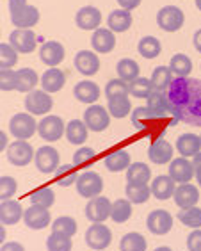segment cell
<instances>
[{
	"label": "cell",
	"mask_w": 201,
	"mask_h": 251,
	"mask_svg": "<svg viewBox=\"0 0 201 251\" xmlns=\"http://www.w3.org/2000/svg\"><path fill=\"white\" fill-rule=\"evenodd\" d=\"M175 120L185 121L189 125L201 126V80L191 78L189 97L176 112H173Z\"/></svg>",
	"instance_id": "cell-1"
},
{
	"label": "cell",
	"mask_w": 201,
	"mask_h": 251,
	"mask_svg": "<svg viewBox=\"0 0 201 251\" xmlns=\"http://www.w3.org/2000/svg\"><path fill=\"white\" fill-rule=\"evenodd\" d=\"M9 132L18 141H27L38 132V123H36L34 116L29 114V112H18V114L11 118Z\"/></svg>",
	"instance_id": "cell-2"
},
{
	"label": "cell",
	"mask_w": 201,
	"mask_h": 251,
	"mask_svg": "<svg viewBox=\"0 0 201 251\" xmlns=\"http://www.w3.org/2000/svg\"><path fill=\"white\" fill-rule=\"evenodd\" d=\"M185 16L183 11L176 5H164L162 9L157 13V24L158 27L166 32H176L183 27Z\"/></svg>",
	"instance_id": "cell-3"
},
{
	"label": "cell",
	"mask_w": 201,
	"mask_h": 251,
	"mask_svg": "<svg viewBox=\"0 0 201 251\" xmlns=\"http://www.w3.org/2000/svg\"><path fill=\"white\" fill-rule=\"evenodd\" d=\"M77 193L82 198H96L100 196L103 191V178L96 171H86V173L78 175L77 178Z\"/></svg>",
	"instance_id": "cell-4"
},
{
	"label": "cell",
	"mask_w": 201,
	"mask_h": 251,
	"mask_svg": "<svg viewBox=\"0 0 201 251\" xmlns=\"http://www.w3.org/2000/svg\"><path fill=\"white\" fill-rule=\"evenodd\" d=\"M52 105L53 100L50 93L43 91V89H34V91L27 93V97H25V109L32 116H43L52 111Z\"/></svg>",
	"instance_id": "cell-5"
},
{
	"label": "cell",
	"mask_w": 201,
	"mask_h": 251,
	"mask_svg": "<svg viewBox=\"0 0 201 251\" xmlns=\"http://www.w3.org/2000/svg\"><path fill=\"white\" fill-rule=\"evenodd\" d=\"M64 132H66V125H64L61 116L48 114L38 123V134L41 135V139L48 141V143L59 141L64 135Z\"/></svg>",
	"instance_id": "cell-6"
},
{
	"label": "cell",
	"mask_w": 201,
	"mask_h": 251,
	"mask_svg": "<svg viewBox=\"0 0 201 251\" xmlns=\"http://www.w3.org/2000/svg\"><path fill=\"white\" fill-rule=\"evenodd\" d=\"M112 232L103 223H93L86 232V244L95 251H103L110 246Z\"/></svg>",
	"instance_id": "cell-7"
},
{
	"label": "cell",
	"mask_w": 201,
	"mask_h": 251,
	"mask_svg": "<svg viewBox=\"0 0 201 251\" xmlns=\"http://www.w3.org/2000/svg\"><path fill=\"white\" fill-rule=\"evenodd\" d=\"M34 164L39 173H55L59 168V151L53 146H41L34 155Z\"/></svg>",
	"instance_id": "cell-8"
},
{
	"label": "cell",
	"mask_w": 201,
	"mask_h": 251,
	"mask_svg": "<svg viewBox=\"0 0 201 251\" xmlns=\"http://www.w3.org/2000/svg\"><path fill=\"white\" fill-rule=\"evenodd\" d=\"M34 155H36V151L27 141H15L7 146V160L18 168L30 164V160H34Z\"/></svg>",
	"instance_id": "cell-9"
},
{
	"label": "cell",
	"mask_w": 201,
	"mask_h": 251,
	"mask_svg": "<svg viewBox=\"0 0 201 251\" xmlns=\"http://www.w3.org/2000/svg\"><path fill=\"white\" fill-rule=\"evenodd\" d=\"M84 123H86V126L89 130L103 132L110 123V114L107 112L105 107L93 103V105L87 107L86 112H84Z\"/></svg>",
	"instance_id": "cell-10"
},
{
	"label": "cell",
	"mask_w": 201,
	"mask_h": 251,
	"mask_svg": "<svg viewBox=\"0 0 201 251\" xmlns=\"http://www.w3.org/2000/svg\"><path fill=\"white\" fill-rule=\"evenodd\" d=\"M9 45L18 53H30L38 47V38L32 29H15L9 36Z\"/></svg>",
	"instance_id": "cell-11"
},
{
	"label": "cell",
	"mask_w": 201,
	"mask_h": 251,
	"mask_svg": "<svg viewBox=\"0 0 201 251\" xmlns=\"http://www.w3.org/2000/svg\"><path fill=\"white\" fill-rule=\"evenodd\" d=\"M110 208H112V201L109 198L96 196V198H91L87 201L86 218L91 223H103L110 218Z\"/></svg>",
	"instance_id": "cell-12"
},
{
	"label": "cell",
	"mask_w": 201,
	"mask_h": 251,
	"mask_svg": "<svg viewBox=\"0 0 201 251\" xmlns=\"http://www.w3.org/2000/svg\"><path fill=\"white\" fill-rule=\"evenodd\" d=\"M11 13V22L16 29H32L34 25L39 22V11L38 7L34 5L25 4L22 7L15 11H9Z\"/></svg>",
	"instance_id": "cell-13"
},
{
	"label": "cell",
	"mask_w": 201,
	"mask_h": 251,
	"mask_svg": "<svg viewBox=\"0 0 201 251\" xmlns=\"http://www.w3.org/2000/svg\"><path fill=\"white\" fill-rule=\"evenodd\" d=\"M169 176L176 184H189L194 178V166L185 157H176L169 162Z\"/></svg>",
	"instance_id": "cell-14"
},
{
	"label": "cell",
	"mask_w": 201,
	"mask_h": 251,
	"mask_svg": "<svg viewBox=\"0 0 201 251\" xmlns=\"http://www.w3.org/2000/svg\"><path fill=\"white\" fill-rule=\"evenodd\" d=\"M146 226L155 235H166V233L171 232L173 228V216L168 210H162V208L153 210V212H150L148 219H146Z\"/></svg>",
	"instance_id": "cell-15"
},
{
	"label": "cell",
	"mask_w": 201,
	"mask_h": 251,
	"mask_svg": "<svg viewBox=\"0 0 201 251\" xmlns=\"http://www.w3.org/2000/svg\"><path fill=\"white\" fill-rule=\"evenodd\" d=\"M50 212L48 208L39 207V205H30L27 210H24V221L25 226H29L30 230H43L50 225Z\"/></svg>",
	"instance_id": "cell-16"
},
{
	"label": "cell",
	"mask_w": 201,
	"mask_h": 251,
	"mask_svg": "<svg viewBox=\"0 0 201 251\" xmlns=\"http://www.w3.org/2000/svg\"><path fill=\"white\" fill-rule=\"evenodd\" d=\"M75 24L82 30H96L100 29L101 24V13L96 9L95 5H84L77 11Z\"/></svg>",
	"instance_id": "cell-17"
},
{
	"label": "cell",
	"mask_w": 201,
	"mask_h": 251,
	"mask_svg": "<svg viewBox=\"0 0 201 251\" xmlns=\"http://www.w3.org/2000/svg\"><path fill=\"white\" fill-rule=\"evenodd\" d=\"M73 63H75V68L78 70V73L86 75V77H91L100 70V57L96 55V52H91V50H80L75 55Z\"/></svg>",
	"instance_id": "cell-18"
},
{
	"label": "cell",
	"mask_w": 201,
	"mask_h": 251,
	"mask_svg": "<svg viewBox=\"0 0 201 251\" xmlns=\"http://www.w3.org/2000/svg\"><path fill=\"white\" fill-rule=\"evenodd\" d=\"M64 55H66L64 47L59 41H47L39 49V59L50 68H55L57 64H61L64 61Z\"/></svg>",
	"instance_id": "cell-19"
},
{
	"label": "cell",
	"mask_w": 201,
	"mask_h": 251,
	"mask_svg": "<svg viewBox=\"0 0 201 251\" xmlns=\"http://www.w3.org/2000/svg\"><path fill=\"white\" fill-rule=\"evenodd\" d=\"M175 203H176L180 208H191L196 207V203L200 201V191H198L196 185L192 184H180L175 189Z\"/></svg>",
	"instance_id": "cell-20"
},
{
	"label": "cell",
	"mask_w": 201,
	"mask_h": 251,
	"mask_svg": "<svg viewBox=\"0 0 201 251\" xmlns=\"http://www.w3.org/2000/svg\"><path fill=\"white\" fill-rule=\"evenodd\" d=\"M148 157L155 164H169L173 160V145L166 139L153 141L148 148Z\"/></svg>",
	"instance_id": "cell-21"
},
{
	"label": "cell",
	"mask_w": 201,
	"mask_h": 251,
	"mask_svg": "<svg viewBox=\"0 0 201 251\" xmlns=\"http://www.w3.org/2000/svg\"><path fill=\"white\" fill-rule=\"evenodd\" d=\"M22 218H24V208H22L20 201L5 200V201L0 203V223L2 225L11 226V225H16Z\"/></svg>",
	"instance_id": "cell-22"
},
{
	"label": "cell",
	"mask_w": 201,
	"mask_h": 251,
	"mask_svg": "<svg viewBox=\"0 0 201 251\" xmlns=\"http://www.w3.org/2000/svg\"><path fill=\"white\" fill-rule=\"evenodd\" d=\"M93 50L96 53H109L116 47V36L110 29H96L91 38Z\"/></svg>",
	"instance_id": "cell-23"
},
{
	"label": "cell",
	"mask_w": 201,
	"mask_h": 251,
	"mask_svg": "<svg viewBox=\"0 0 201 251\" xmlns=\"http://www.w3.org/2000/svg\"><path fill=\"white\" fill-rule=\"evenodd\" d=\"M73 95L82 103L93 105L100 98V87L96 86L95 82H91V80H80V82L75 84V87H73Z\"/></svg>",
	"instance_id": "cell-24"
},
{
	"label": "cell",
	"mask_w": 201,
	"mask_h": 251,
	"mask_svg": "<svg viewBox=\"0 0 201 251\" xmlns=\"http://www.w3.org/2000/svg\"><path fill=\"white\" fill-rule=\"evenodd\" d=\"M176 150L185 159L194 157V155H198L201 151V137L196 134H191V132L182 134L176 139Z\"/></svg>",
	"instance_id": "cell-25"
},
{
	"label": "cell",
	"mask_w": 201,
	"mask_h": 251,
	"mask_svg": "<svg viewBox=\"0 0 201 251\" xmlns=\"http://www.w3.org/2000/svg\"><path fill=\"white\" fill-rule=\"evenodd\" d=\"M66 84V75L62 70H59L57 66L55 68H50L47 72L41 75V87H43V91L47 93H57L61 91L62 87Z\"/></svg>",
	"instance_id": "cell-26"
},
{
	"label": "cell",
	"mask_w": 201,
	"mask_h": 251,
	"mask_svg": "<svg viewBox=\"0 0 201 251\" xmlns=\"http://www.w3.org/2000/svg\"><path fill=\"white\" fill-rule=\"evenodd\" d=\"M150 189H151V194H153L157 200H169V198H173V194H175L176 182H175L169 175H160V176L153 178Z\"/></svg>",
	"instance_id": "cell-27"
},
{
	"label": "cell",
	"mask_w": 201,
	"mask_h": 251,
	"mask_svg": "<svg viewBox=\"0 0 201 251\" xmlns=\"http://www.w3.org/2000/svg\"><path fill=\"white\" fill-rule=\"evenodd\" d=\"M132 13L126 9H114L107 18V25L112 32H125L132 27Z\"/></svg>",
	"instance_id": "cell-28"
},
{
	"label": "cell",
	"mask_w": 201,
	"mask_h": 251,
	"mask_svg": "<svg viewBox=\"0 0 201 251\" xmlns=\"http://www.w3.org/2000/svg\"><path fill=\"white\" fill-rule=\"evenodd\" d=\"M39 77L38 73L30 70V68H22L16 72V91L20 93H30L34 91V87L38 86Z\"/></svg>",
	"instance_id": "cell-29"
},
{
	"label": "cell",
	"mask_w": 201,
	"mask_h": 251,
	"mask_svg": "<svg viewBox=\"0 0 201 251\" xmlns=\"http://www.w3.org/2000/svg\"><path fill=\"white\" fill-rule=\"evenodd\" d=\"M87 132H89V128L86 126V123H84V120H72L70 123L66 125V137L68 141L72 143V145H84L87 141Z\"/></svg>",
	"instance_id": "cell-30"
},
{
	"label": "cell",
	"mask_w": 201,
	"mask_h": 251,
	"mask_svg": "<svg viewBox=\"0 0 201 251\" xmlns=\"http://www.w3.org/2000/svg\"><path fill=\"white\" fill-rule=\"evenodd\" d=\"M130 164H132L130 162V153L126 150H114L105 157V168L109 171H112V173L125 171V169H128Z\"/></svg>",
	"instance_id": "cell-31"
},
{
	"label": "cell",
	"mask_w": 201,
	"mask_h": 251,
	"mask_svg": "<svg viewBox=\"0 0 201 251\" xmlns=\"http://www.w3.org/2000/svg\"><path fill=\"white\" fill-rule=\"evenodd\" d=\"M150 178H151V169L144 162H132L126 169L128 184H148Z\"/></svg>",
	"instance_id": "cell-32"
},
{
	"label": "cell",
	"mask_w": 201,
	"mask_h": 251,
	"mask_svg": "<svg viewBox=\"0 0 201 251\" xmlns=\"http://www.w3.org/2000/svg\"><path fill=\"white\" fill-rule=\"evenodd\" d=\"M150 111L153 112L155 118H162L169 112L168 98H166V91H157L155 89L151 95L148 97V103H146Z\"/></svg>",
	"instance_id": "cell-33"
},
{
	"label": "cell",
	"mask_w": 201,
	"mask_h": 251,
	"mask_svg": "<svg viewBox=\"0 0 201 251\" xmlns=\"http://www.w3.org/2000/svg\"><path fill=\"white\" fill-rule=\"evenodd\" d=\"M116 70H118V77L121 80H125L126 84L134 82L135 78H139V64L135 63L134 59H121L118 66H116Z\"/></svg>",
	"instance_id": "cell-34"
},
{
	"label": "cell",
	"mask_w": 201,
	"mask_h": 251,
	"mask_svg": "<svg viewBox=\"0 0 201 251\" xmlns=\"http://www.w3.org/2000/svg\"><path fill=\"white\" fill-rule=\"evenodd\" d=\"M169 70H171L176 77H189L192 72V61L185 53H176L173 55L169 61Z\"/></svg>",
	"instance_id": "cell-35"
},
{
	"label": "cell",
	"mask_w": 201,
	"mask_h": 251,
	"mask_svg": "<svg viewBox=\"0 0 201 251\" xmlns=\"http://www.w3.org/2000/svg\"><path fill=\"white\" fill-rule=\"evenodd\" d=\"M125 193H126V200L130 203H137L139 205V203L148 201L151 189H150L148 184H126Z\"/></svg>",
	"instance_id": "cell-36"
},
{
	"label": "cell",
	"mask_w": 201,
	"mask_h": 251,
	"mask_svg": "<svg viewBox=\"0 0 201 251\" xmlns=\"http://www.w3.org/2000/svg\"><path fill=\"white\" fill-rule=\"evenodd\" d=\"M137 50H139V53L143 57L155 59L162 52V45H160V41L155 36H144L139 41V45H137Z\"/></svg>",
	"instance_id": "cell-37"
},
{
	"label": "cell",
	"mask_w": 201,
	"mask_h": 251,
	"mask_svg": "<svg viewBox=\"0 0 201 251\" xmlns=\"http://www.w3.org/2000/svg\"><path fill=\"white\" fill-rule=\"evenodd\" d=\"M146 248H148V242L137 232H130L126 235H123V239L120 242L121 251H146Z\"/></svg>",
	"instance_id": "cell-38"
},
{
	"label": "cell",
	"mask_w": 201,
	"mask_h": 251,
	"mask_svg": "<svg viewBox=\"0 0 201 251\" xmlns=\"http://www.w3.org/2000/svg\"><path fill=\"white\" fill-rule=\"evenodd\" d=\"M132 218V203L128 200H116L110 208V219L114 223H125Z\"/></svg>",
	"instance_id": "cell-39"
},
{
	"label": "cell",
	"mask_w": 201,
	"mask_h": 251,
	"mask_svg": "<svg viewBox=\"0 0 201 251\" xmlns=\"http://www.w3.org/2000/svg\"><path fill=\"white\" fill-rule=\"evenodd\" d=\"M77 178H78V169L73 164L59 166L57 171H55V182L61 187H70V185L77 184Z\"/></svg>",
	"instance_id": "cell-40"
},
{
	"label": "cell",
	"mask_w": 201,
	"mask_h": 251,
	"mask_svg": "<svg viewBox=\"0 0 201 251\" xmlns=\"http://www.w3.org/2000/svg\"><path fill=\"white\" fill-rule=\"evenodd\" d=\"M150 80H151V84H153L157 91H166L173 80V72L169 70V66H157Z\"/></svg>",
	"instance_id": "cell-41"
},
{
	"label": "cell",
	"mask_w": 201,
	"mask_h": 251,
	"mask_svg": "<svg viewBox=\"0 0 201 251\" xmlns=\"http://www.w3.org/2000/svg\"><path fill=\"white\" fill-rule=\"evenodd\" d=\"M153 91H155V87L150 78L139 77V78H135L134 82L128 84V93L135 98H148Z\"/></svg>",
	"instance_id": "cell-42"
},
{
	"label": "cell",
	"mask_w": 201,
	"mask_h": 251,
	"mask_svg": "<svg viewBox=\"0 0 201 251\" xmlns=\"http://www.w3.org/2000/svg\"><path fill=\"white\" fill-rule=\"evenodd\" d=\"M132 111V103H130V98L128 97H118V98H112L109 100V112L110 116L118 118H126Z\"/></svg>",
	"instance_id": "cell-43"
},
{
	"label": "cell",
	"mask_w": 201,
	"mask_h": 251,
	"mask_svg": "<svg viewBox=\"0 0 201 251\" xmlns=\"http://www.w3.org/2000/svg\"><path fill=\"white\" fill-rule=\"evenodd\" d=\"M32 205H39V207L50 208L55 201V194L50 187H38L36 191H32L29 196Z\"/></svg>",
	"instance_id": "cell-44"
},
{
	"label": "cell",
	"mask_w": 201,
	"mask_h": 251,
	"mask_svg": "<svg viewBox=\"0 0 201 251\" xmlns=\"http://www.w3.org/2000/svg\"><path fill=\"white\" fill-rule=\"evenodd\" d=\"M52 232L55 233H61V235H66V237H73L77 233V221L70 216H61L53 221L52 225Z\"/></svg>",
	"instance_id": "cell-45"
},
{
	"label": "cell",
	"mask_w": 201,
	"mask_h": 251,
	"mask_svg": "<svg viewBox=\"0 0 201 251\" xmlns=\"http://www.w3.org/2000/svg\"><path fill=\"white\" fill-rule=\"evenodd\" d=\"M178 219L185 225V226L196 230L201 228V208L198 207H191V208H182L178 212Z\"/></svg>",
	"instance_id": "cell-46"
},
{
	"label": "cell",
	"mask_w": 201,
	"mask_h": 251,
	"mask_svg": "<svg viewBox=\"0 0 201 251\" xmlns=\"http://www.w3.org/2000/svg\"><path fill=\"white\" fill-rule=\"evenodd\" d=\"M130 120H132V125H134L137 130H143V128H146V125H148L150 121L157 120V118H155V114L150 111L148 107H137V109H134V112L130 114Z\"/></svg>",
	"instance_id": "cell-47"
},
{
	"label": "cell",
	"mask_w": 201,
	"mask_h": 251,
	"mask_svg": "<svg viewBox=\"0 0 201 251\" xmlns=\"http://www.w3.org/2000/svg\"><path fill=\"white\" fill-rule=\"evenodd\" d=\"M48 251H72V237L52 232L47 239Z\"/></svg>",
	"instance_id": "cell-48"
},
{
	"label": "cell",
	"mask_w": 201,
	"mask_h": 251,
	"mask_svg": "<svg viewBox=\"0 0 201 251\" xmlns=\"http://www.w3.org/2000/svg\"><path fill=\"white\" fill-rule=\"evenodd\" d=\"M18 63V52L9 43H0V70H11Z\"/></svg>",
	"instance_id": "cell-49"
},
{
	"label": "cell",
	"mask_w": 201,
	"mask_h": 251,
	"mask_svg": "<svg viewBox=\"0 0 201 251\" xmlns=\"http://www.w3.org/2000/svg\"><path fill=\"white\" fill-rule=\"evenodd\" d=\"M95 159H96V151L93 148L84 146V148H78L75 151V155H73V166L77 169L87 168V166H91L95 162Z\"/></svg>",
	"instance_id": "cell-50"
},
{
	"label": "cell",
	"mask_w": 201,
	"mask_h": 251,
	"mask_svg": "<svg viewBox=\"0 0 201 251\" xmlns=\"http://www.w3.org/2000/svg\"><path fill=\"white\" fill-rule=\"evenodd\" d=\"M105 97L109 100L118 97H128V84L121 80V78H112L105 86Z\"/></svg>",
	"instance_id": "cell-51"
},
{
	"label": "cell",
	"mask_w": 201,
	"mask_h": 251,
	"mask_svg": "<svg viewBox=\"0 0 201 251\" xmlns=\"http://www.w3.org/2000/svg\"><path fill=\"white\" fill-rule=\"evenodd\" d=\"M16 189H18V184L13 176H0V201L13 198Z\"/></svg>",
	"instance_id": "cell-52"
},
{
	"label": "cell",
	"mask_w": 201,
	"mask_h": 251,
	"mask_svg": "<svg viewBox=\"0 0 201 251\" xmlns=\"http://www.w3.org/2000/svg\"><path fill=\"white\" fill-rule=\"evenodd\" d=\"M16 89V72L15 70H0V91Z\"/></svg>",
	"instance_id": "cell-53"
},
{
	"label": "cell",
	"mask_w": 201,
	"mask_h": 251,
	"mask_svg": "<svg viewBox=\"0 0 201 251\" xmlns=\"http://www.w3.org/2000/svg\"><path fill=\"white\" fill-rule=\"evenodd\" d=\"M187 248H189V251H201V228H196L189 233Z\"/></svg>",
	"instance_id": "cell-54"
},
{
	"label": "cell",
	"mask_w": 201,
	"mask_h": 251,
	"mask_svg": "<svg viewBox=\"0 0 201 251\" xmlns=\"http://www.w3.org/2000/svg\"><path fill=\"white\" fill-rule=\"evenodd\" d=\"M192 166H194V176H196L198 184L201 185V151L192 157Z\"/></svg>",
	"instance_id": "cell-55"
},
{
	"label": "cell",
	"mask_w": 201,
	"mask_h": 251,
	"mask_svg": "<svg viewBox=\"0 0 201 251\" xmlns=\"http://www.w3.org/2000/svg\"><path fill=\"white\" fill-rule=\"evenodd\" d=\"M143 0H118V4L121 5V9H126V11H132L135 9L137 5H141Z\"/></svg>",
	"instance_id": "cell-56"
},
{
	"label": "cell",
	"mask_w": 201,
	"mask_h": 251,
	"mask_svg": "<svg viewBox=\"0 0 201 251\" xmlns=\"http://www.w3.org/2000/svg\"><path fill=\"white\" fill-rule=\"evenodd\" d=\"M0 251H25V248L20 244V242H4L2 246H0Z\"/></svg>",
	"instance_id": "cell-57"
},
{
	"label": "cell",
	"mask_w": 201,
	"mask_h": 251,
	"mask_svg": "<svg viewBox=\"0 0 201 251\" xmlns=\"http://www.w3.org/2000/svg\"><path fill=\"white\" fill-rule=\"evenodd\" d=\"M7 146H9V143H7V135H5V132L0 130V153H2Z\"/></svg>",
	"instance_id": "cell-58"
},
{
	"label": "cell",
	"mask_w": 201,
	"mask_h": 251,
	"mask_svg": "<svg viewBox=\"0 0 201 251\" xmlns=\"http://www.w3.org/2000/svg\"><path fill=\"white\" fill-rule=\"evenodd\" d=\"M192 41H194V47H196V50L201 53V29L194 32V39H192Z\"/></svg>",
	"instance_id": "cell-59"
},
{
	"label": "cell",
	"mask_w": 201,
	"mask_h": 251,
	"mask_svg": "<svg viewBox=\"0 0 201 251\" xmlns=\"http://www.w3.org/2000/svg\"><path fill=\"white\" fill-rule=\"evenodd\" d=\"M4 241H5V225L0 223V246L4 244Z\"/></svg>",
	"instance_id": "cell-60"
},
{
	"label": "cell",
	"mask_w": 201,
	"mask_h": 251,
	"mask_svg": "<svg viewBox=\"0 0 201 251\" xmlns=\"http://www.w3.org/2000/svg\"><path fill=\"white\" fill-rule=\"evenodd\" d=\"M155 251H173L171 248H168V246H160V248H157Z\"/></svg>",
	"instance_id": "cell-61"
},
{
	"label": "cell",
	"mask_w": 201,
	"mask_h": 251,
	"mask_svg": "<svg viewBox=\"0 0 201 251\" xmlns=\"http://www.w3.org/2000/svg\"><path fill=\"white\" fill-rule=\"evenodd\" d=\"M196 7H198V9L201 11V0H196Z\"/></svg>",
	"instance_id": "cell-62"
},
{
	"label": "cell",
	"mask_w": 201,
	"mask_h": 251,
	"mask_svg": "<svg viewBox=\"0 0 201 251\" xmlns=\"http://www.w3.org/2000/svg\"><path fill=\"white\" fill-rule=\"evenodd\" d=\"M200 137H201V135H200Z\"/></svg>",
	"instance_id": "cell-63"
}]
</instances>
